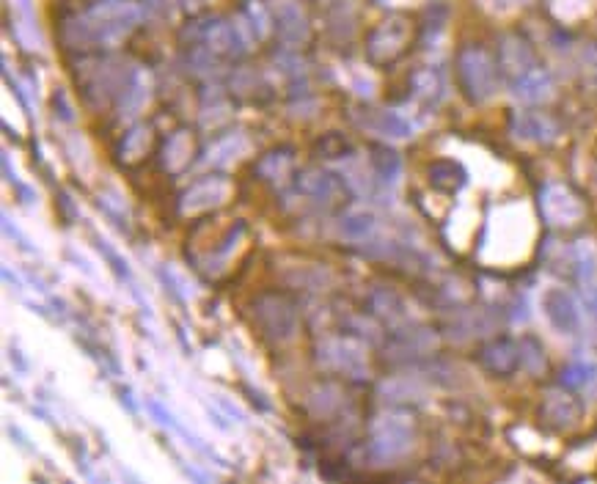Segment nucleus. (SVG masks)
<instances>
[{
    "label": "nucleus",
    "instance_id": "1",
    "mask_svg": "<svg viewBox=\"0 0 597 484\" xmlns=\"http://www.w3.org/2000/svg\"><path fill=\"white\" fill-rule=\"evenodd\" d=\"M141 9L130 0H102L83 17L67 25V42L72 47H113L135 31Z\"/></svg>",
    "mask_w": 597,
    "mask_h": 484
},
{
    "label": "nucleus",
    "instance_id": "2",
    "mask_svg": "<svg viewBox=\"0 0 597 484\" xmlns=\"http://www.w3.org/2000/svg\"><path fill=\"white\" fill-rule=\"evenodd\" d=\"M413 446V424L402 413H388L372 424V440H369V454L377 462H391L405 457Z\"/></svg>",
    "mask_w": 597,
    "mask_h": 484
},
{
    "label": "nucleus",
    "instance_id": "3",
    "mask_svg": "<svg viewBox=\"0 0 597 484\" xmlns=\"http://www.w3.org/2000/svg\"><path fill=\"white\" fill-rule=\"evenodd\" d=\"M254 317L259 322V328L267 339L273 341H289L298 330V314L289 300L281 295H262L256 300Z\"/></svg>",
    "mask_w": 597,
    "mask_h": 484
},
{
    "label": "nucleus",
    "instance_id": "4",
    "mask_svg": "<svg viewBox=\"0 0 597 484\" xmlns=\"http://www.w3.org/2000/svg\"><path fill=\"white\" fill-rule=\"evenodd\" d=\"M540 209L545 223H548V226H556V229L575 226L578 220L584 218V204H581V198L575 196L570 187L559 185V182H551V185L542 187Z\"/></svg>",
    "mask_w": 597,
    "mask_h": 484
},
{
    "label": "nucleus",
    "instance_id": "5",
    "mask_svg": "<svg viewBox=\"0 0 597 484\" xmlns=\"http://www.w3.org/2000/svg\"><path fill=\"white\" fill-rule=\"evenodd\" d=\"M460 80L474 102L493 97L496 91V69L490 64V58L476 47H468L460 55Z\"/></svg>",
    "mask_w": 597,
    "mask_h": 484
},
{
    "label": "nucleus",
    "instance_id": "6",
    "mask_svg": "<svg viewBox=\"0 0 597 484\" xmlns=\"http://www.w3.org/2000/svg\"><path fill=\"white\" fill-rule=\"evenodd\" d=\"M229 196H232V182L226 176H204L182 193L179 209H182V215H201V212H210V209L226 204Z\"/></svg>",
    "mask_w": 597,
    "mask_h": 484
},
{
    "label": "nucleus",
    "instance_id": "7",
    "mask_svg": "<svg viewBox=\"0 0 597 484\" xmlns=\"http://www.w3.org/2000/svg\"><path fill=\"white\" fill-rule=\"evenodd\" d=\"M317 361L331 369V372H344L350 377H361L366 369V358L361 344H355L353 339H328L322 341L317 350Z\"/></svg>",
    "mask_w": 597,
    "mask_h": 484
},
{
    "label": "nucleus",
    "instance_id": "8",
    "mask_svg": "<svg viewBox=\"0 0 597 484\" xmlns=\"http://www.w3.org/2000/svg\"><path fill=\"white\" fill-rule=\"evenodd\" d=\"M542 311L559 333H578L581 328V308L575 303V297L562 286H551L542 295Z\"/></svg>",
    "mask_w": 597,
    "mask_h": 484
},
{
    "label": "nucleus",
    "instance_id": "9",
    "mask_svg": "<svg viewBox=\"0 0 597 484\" xmlns=\"http://www.w3.org/2000/svg\"><path fill=\"white\" fill-rule=\"evenodd\" d=\"M405 42H408V22L386 20L369 39V61L386 64L394 55L402 53Z\"/></svg>",
    "mask_w": 597,
    "mask_h": 484
},
{
    "label": "nucleus",
    "instance_id": "10",
    "mask_svg": "<svg viewBox=\"0 0 597 484\" xmlns=\"http://www.w3.org/2000/svg\"><path fill=\"white\" fill-rule=\"evenodd\" d=\"M512 132L518 138H526V141L548 143L559 135V124L540 110H520L512 119Z\"/></svg>",
    "mask_w": 597,
    "mask_h": 484
},
{
    "label": "nucleus",
    "instance_id": "11",
    "mask_svg": "<svg viewBox=\"0 0 597 484\" xmlns=\"http://www.w3.org/2000/svg\"><path fill=\"white\" fill-rule=\"evenodd\" d=\"M149 94H152V83H149V75L144 69H133L122 86V97H119V116L122 119H133L138 116L141 110L146 108L149 102Z\"/></svg>",
    "mask_w": 597,
    "mask_h": 484
},
{
    "label": "nucleus",
    "instance_id": "12",
    "mask_svg": "<svg viewBox=\"0 0 597 484\" xmlns=\"http://www.w3.org/2000/svg\"><path fill=\"white\" fill-rule=\"evenodd\" d=\"M276 28L278 36L287 44H303L309 39V20L292 0H281L276 6Z\"/></svg>",
    "mask_w": 597,
    "mask_h": 484
},
{
    "label": "nucleus",
    "instance_id": "13",
    "mask_svg": "<svg viewBox=\"0 0 597 484\" xmlns=\"http://www.w3.org/2000/svg\"><path fill=\"white\" fill-rule=\"evenodd\" d=\"M298 190L303 196L322 201V204H331L336 198L342 196V185L339 179L328 171H303L298 176Z\"/></svg>",
    "mask_w": 597,
    "mask_h": 484
},
{
    "label": "nucleus",
    "instance_id": "14",
    "mask_svg": "<svg viewBox=\"0 0 597 484\" xmlns=\"http://www.w3.org/2000/svg\"><path fill=\"white\" fill-rule=\"evenodd\" d=\"M248 149H251V143H248L243 132H229V135H223V138L212 143L204 160L210 165H218V168H226V165H234L237 160H243Z\"/></svg>",
    "mask_w": 597,
    "mask_h": 484
},
{
    "label": "nucleus",
    "instance_id": "15",
    "mask_svg": "<svg viewBox=\"0 0 597 484\" xmlns=\"http://www.w3.org/2000/svg\"><path fill=\"white\" fill-rule=\"evenodd\" d=\"M479 363L485 366L487 372L493 374H512L518 369L520 363V352L518 347L507 339H498L493 344H487L482 355H479Z\"/></svg>",
    "mask_w": 597,
    "mask_h": 484
},
{
    "label": "nucleus",
    "instance_id": "16",
    "mask_svg": "<svg viewBox=\"0 0 597 484\" xmlns=\"http://www.w3.org/2000/svg\"><path fill=\"white\" fill-rule=\"evenodd\" d=\"M542 416L556 429L573 427L578 421V402L570 394H564V391H551L542 402Z\"/></svg>",
    "mask_w": 597,
    "mask_h": 484
},
{
    "label": "nucleus",
    "instance_id": "17",
    "mask_svg": "<svg viewBox=\"0 0 597 484\" xmlns=\"http://www.w3.org/2000/svg\"><path fill=\"white\" fill-rule=\"evenodd\" d=\"M377 229L375 215L364 207H350L339 220V231H342L344 240L350 242H366Z\"/></svg>",
    "mask_w": 597,
    "mask_h": 484
},
{
    "label": "nucleus",
    "instance_id": "18",
    "mask_svg": "<svg viewBox=\"0 0 597 484\" xmlns=\"http://www.w3.org/2000/svg\"><path fill=\"white\" fill-rule=\"evenodd\" d=\"M575 273L584 286V292L595 297L597 292V245L592 240H578L575 245Z\"/></svg>",
    "mask_w": 597,
    "mask_h": 484
},
{
    "label": "nucleus",
    "instance_id": "19",
    "mask_svg": "<svg viewBox=\"0 0 597 484\" xmlns=\"http://www.w3.org/2000/svg\"><path fill=\"white\" fill-rule=\"evenodd\" d=\"M190 157H193V138L188 130H177L163 146V165L171 174H179L190 163Z\"/></svg>",
    "mask_w": 597,
    "mask_h": 484
},
{
    "label": "nucleus",
    "instance_id": "20",
    "mask_svg": "<svg viewBox=\"0 0 597 484\" xmlns=\"http://www.w3.org/2000/svg\"><path fill=\"white\" fill-rule=\"evenodd\" d=\"M553 94L551 77L540 72V69H529L526 75L518 77L515 83V97L523 102H545Z\"/></svg>",
    "mask_w": 597,
    "mask_h": 484
},
{
    "label": "nucleus",
    "instance_id": "21",
    "mask_svg": "<svg viewBox=\"0 0 597 484\" xmlns=\"http://www.w3.org/2000/svg\"><path fill=\"white\" fill-rule=\"evenodd\" d=\"M369 163H372V171L380 182H397L399 174H402V157L388 146H372Z\"/></svg>",
    "mask_w": 597,
    "mask_h": 484
},
{
    "label": "nucleus",
    "instance_id": "22",
    "mask_svg": "<svg viewBox=\"0 0 597 484\" xmlns=\"http://www.w3.org/2000/svg\"><path fill=\"white\" fill-rule=\"evenodd\" d=\"M430 182L438 190H446V193H454L465 185V171L463 165L454 163V160H438V163L430 165Z\"/></svg>",
    "mask_w": 597,
    "mask_h": 484
},
{
    "label": "nucleus",
    "instance_id": "23",
    "mask_svg": "<svg viewBox=\"0 0 597 484\" xmlns=\"http://www.w3.org/2000/svg\"><path fill=\"white\" fill-rule=\"evenodd\" d=\"M149 143H152V130L146 124H138V127H133L124 135L122 146H119V160L127 165L138 163L149 152Z\"/></svg>",
    "mask_w": 597,
    "mask_h": 484
},
{
    "label": "nucleus",
    "instance_id": "24",
    "mask_svg": "<svg viewBox=\"0 0 597 484\" xmlns=\"http://www.w3.org/2000/svg\"><path fill=\"white\" fill-rule=\"evenodd\" d=\"M369 127L386 138H410L413 135V124L394 110H380L375 119L369 121Z\"/></svg>",
    "mask_w": 597,
    "mask_h": 484
},
{
    "label": "nucleus",
    "instance_id": "25",
    "mask_svg": "<svg viewBox=\"0 0 597 484\" xmlns=\"http://www.w3.org/2000/svg\"><path fill=\"white\" fill-rule=\"evenodd\" d=\"M289 168H292V154L289 149H273V152H267L259 163H256V174L267 179V182H278V179H284L289 174Z\"/></svg>",
    "mask_w": 597,
    "mask_h": 484
},
{
    "label": "nucleus",
    "instance_id": "26",
    "mask_svg": "<svg viewBox=\"0 0 597 484\" xmlns=\"http://www.w3.org/2000/svg\"><path fill=\"white\" fill-rule=\"evenodd\" d=\"M597 380V361L592 358H575L562 372V383L567 388H589Z\"/></svg>",
    "mask_w": 597,
    "mask_h": 484
},
{
    "label": "nucleus",
    "instance_id": "27",
    "mask_svg": "<svg viewBox=\"0 0 597 484\" xmlns=\"http://www.w3.org/2000/svg\"><path fill=\"white\" fill-rule=\"evenodd\" d=\"M501 64H504L509 75H526L531 69V53L526 50V44L518 42V39H509L501 47Z\"/></svg>",
    "mask_w": 597,
    "mask_h": 484
},
{
    "label": "nucleus",
    "instance_id": "28",
    "mask_svg": "<svg viewBox=\"0 0 597 484\" xmlns=\"http://www.w3.org/2000/svg\"><path fill=\"white\" fill-rule=\"evenodd\" d=\"M245 20H248V28L254 31L256 39H267V33H270V14L262 3H256L251 0L248 6H245Z\"/></svg>",
    "mask_w": 597,
    "mask_h": 484
},
{
    "label": "nucleus",
    "instance_id": "29",
    "mask_svg": "<svg viewBox=\"0 0 597 484\" xmlns=\"http://www.w3.org/2000/svg\"><path fill=\"white\" fill-rule=\"evenodd\" d=\"M311 410L317 413V416H331L333 410H336V405H339V391L336 388H331V385H322V388H317L314 394H311Z\"/></svg>",
    "mask_w": 597,
    "mask_h": 484
},
{
    "label": "nucleus",
    "instance_id": "30",
    "mask_svg": "<svg viewBox=\"0 0 597 484\" xmlns=\"http://www.w3.org/2000/svg\"><path fill=\"white\" fill-rule=\"evenodd\" d=\"M413 88H416V94L424 99H438L441 97V88L443 83L438 80V75L435 72H430V69H424V72H419V75L413 77Z\"/></svg>",
    "mask_w": 597,
    "mask_h": 484
},
{
    "label": "nucleus",
    "instance_id": "31",
    "mask_svg": "<svg viewBox=\"0 0 597 484\" xmlns=\"http://www.w3.org/2000/svg\"><path fill=\"white\" fill-rule=\"evenodd\" d=\"M100 251L105 253V256H108V262L113 264V270L119 273V278H127V281H130V267H127V262H124L122 256L113 251L111 245H108V242H105V240L100 242Z\"/></svg>",
    "mask_w": 597,
    "mask_h": 484
}]
</instances>
